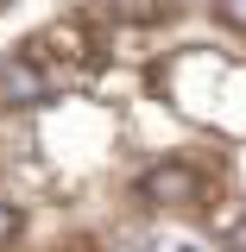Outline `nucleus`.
<instances>
[{
	"label": "nucleus",
	"mask_w": 246,
	"mask_h": 252,
	"mask_svg": "<svg viewBox=\"0 0 246 252\" xmlns=\"http://www.w3.org/2000/svg\"><path fill=\"white\" fill-rule=\"evenodd\" d=\"M57 89L63 82L32 57V51H6V57H0V114H38V107L57 101Z\"/></svg>",
	"instance_id": "obj_2"
},
{
	"label": "nucleus",
	"mask_w": 246,
	"mask_h": 252,
	"mask_svg": "<svg viewBox=\"0 0 246 252\" xmlns=\"http://www.w3.org/2000/svg\"><path fill=\"white\" fill-rule=\"evenodd\" d=\"M51 252H107V246H101L95 233H70V240H57Z\"/></svg>",
	"instance_id": "obj_4"
},
{
	"label": "nucleus",
	"mask_w": 246,
	"mask_h": 252,
	"mask_svg": "<svg viewBox=\"0 0 246 252\" xmlns=\"http://www.w3.org/2000/svg\"><path fill=\"white\" fill-rule=\"evenodd\" d=\"M133 195L152 202V208H196V202L209 195V170H202L196 158H152V164L139 170Z\"/></svg>",
	"instance_id": "obj_1"
},
{
	"label": "nucleus",
	"mask_w": 246,
	"mask_h": 252,
	"mask_svg": "<svg viewBox=\"0 0 246 252\" xmlns=\"http://www.w3.org/2000/svg\"><path fill=\"white\" fill-rule=\"evenodd\" d=\"M209 227H215V240L227 252H246V195L240 202H221L215 215H209Z\"/></svg>",
	"instance_id": "obj_3"
},
{
	"label": "nucleus",
	"mask_w": 246,
	"mask_h": 252,
	"mask_svg": "<svg viewBox=\"0 0 246 252\" xmlns=\"http://www.w3.org/2000/svg\"><path fill=\"white\" fill-rule=\"evenodd\" d=\"M13 240H19V208L0 202V246H13Z\"/></svg>",
	"instance_id": "obj_5"
},
{
	"label": "nucleus",
	"mask_w": 246,
	"mask_h": 252,
	"mask_svg": "<svg viewBox=\"0 0 246 252\" xmlns=\"http://www.w3.org/2000/svg\"><path fill=\"white\" fill-rule=\"evenodd\" d=\"M215 13H221L234 32H246V0H215Z\"/></svg>",
	"instance_id": "obj_6"
}]
</instances>
